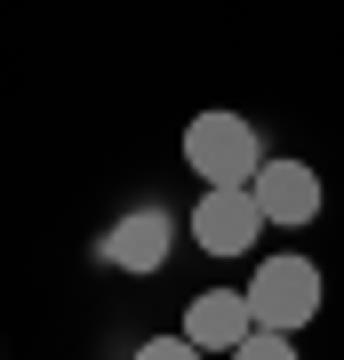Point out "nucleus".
<instances>
[{"label": "nucleus", "instance_id": "obj_1", "mask_svg": "<svg viewBox=\"0 0 344 360\" xmlns=\"http://www.w3.org/2000/svg\"><path fill=\"white\" fill-rule=\"evenodd\" d=\"M184 160L200 184H256V168H265V144L241 112H200L184 129Z\"/></svg>", "mask_w": 344, "mask_h": 360}, {"label": "nucleus", "instance_id": "obj_2", "mask_svg": "<svg viewBox=\"0 0 344 360\" xmlns=\"http://www.w3.org/2000/svg\"><path fill=\"white\" fill-rule=\"evenodd\" d=\"M241 296H248L256 328L296 336V328L320 312V264H312V257H265V264H256V281H248Z\"/></svg>", "mask_w": 344, "mask_h": 360}, {"label": "nucleus", "instance_id": "obj_3", "mask_svg": "<svg viewBox=\"0 0 344 360\" xmlns=\"http://www.w3.org/2000/svg\"><path fill=\"white\" fill-rule=\"evenodd\" d=\"M256 232H265V208H256L248 184H208L200 208H192V240L208 257H241V248H256Z\"/></svg>", "mask_w": 344, "mask_h": 360}, {"label": "nucleus", "instance_id": "obj_4", "mask_svg": "<svg viewBox=\"0 0 344 360\" xmlns=\"http://www.w3.org/2000/svg\"><path fill=\"white\" fill-rule=\"evenodd\" d=\"M248 193H256V208H265V224H312L320 217V176L305 160H265Z\"/></svg>", "mask_w": 344, "mask_h": 360}, {"label": "nucleus", "instance_id": "obj_5", "mask_svg": "<svg viewBox=\"0 0 344 360\" xmlns=\"http://www.w3.org/2000/svg\"><path fill=\"white\" fill-rule=\"evenodd\" d=\"M184 336H192L200 352H241L248 336H256V312H248V296L208 288V296H192V304H184Z\"/></svg>", "mask_w": 344, "mask_h": 360}, {"label": "nucleus", "instance_id": "obj_6", "mask_svg": "<svg viewBox=\"0 0 344 360\" xmlns=\"http://www.w3.org/2000/svg\"><path fill=\"white\" fill-rule=\"evenodd\" d=\"M104 257H113L120 272H160L168 264V217L160 208H128V217L104 232Z\"/></svg>", "mask_w": 344, "mask_h": 360}, {"label": "nucleus", "instance_id": "obj_7", "mask_svg": "<svg viewBox=\"0 0 344 360\" xmlns=\"http://www.w3.org/2000/svg\"><path fill=\"white\" fill-rule=\"evenodd\" d=\"M224 360H296V345H288L281 328H256L248 345H241V352H224Z\"/></svg>", "mask_w": 344, "mask_h": 360}, {"label": "nucleus", "instance_id": "obj_8", "mask_svg": "<svg viewBox=\"0 0 344 360\" xmlns=\"http://www.w3.org/2000/svg\"><path fill=\"white\" fill-rule=\"evenodd\" d=\"M136 360H200V345H192V336H153Z\"/></svg>", "mask_w": 344, "mask_h": 360}]
</instances>
